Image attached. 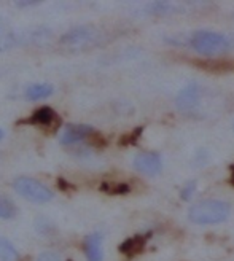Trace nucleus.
<instances>
[{
	"instance_id": "7",
	"label": "nucleus",
	"mask_w": 234,
	"mask_h": 261,
	"mask_svg": "<svg viewBox=\"0 0 234 261\" xmlns=\"http://www.w3.org/2000/svg\"><path fill=\"white\" fill-rule=\"evenodd\" d=\"M102 241L103 238L100 232H93L85 239V253L88 261H103Z\"/></svg>"
},
{
	"instance_id": "17",
	"label": "nucleus",
	"mask_w": 234,
	"mask_h": 261,
	"mask_svg": "<svg viewBox=\"0 0 234 261\" xmlns=\"http://www.w3.org/2000/svg\"><path fill=\"white\" fill-rule=\"evenodd\" d=\"M35 261H61V258L53 252H43V253H40L37 256Z\"/></svg>"
},
{
	"instance_id": "6",
	"label": "nucleus",
	"mask_w": 234,
	"mask_h": 261,
	"mask_svg": "<svg viewBox=\"0 0 234 261\" xmlns=\"http://www.w3.org/2000/svg\"><path fill=\"white\" fill-rule=\"evenodd\" d=\"M59 123L58 115L55 113L53 109L49 107H42L35 110L29 118H25L22 121H19V124H34V126H51L53 123Z\"/></svg>"
},
{
	"instance_id": "12",
	"label": "nucleus",
	"mask_w": 234,
	"mask_h": 261,
	"mask_svg": "<svg viewBox=\"0 0 234 261\" xmlns=\"http://www.w3.org/2000/svg\"><path fill=\"white\" fill-rule=\"evenodd\" d=\"M16 214L15 204H13L5 196H0V218L2 220H10Z\"/></svg>"
},
{
	"instance_id": "20",
	"label": "nucleus",
	"mask_w": 234,
	"mask_h": 261,
	"mask_svg": "<svg viewBox=\"0 0 234 261\" xmlns=\"http://www.w3.org/2000/svg\"><path fill=\"white\" fill-rule=\"evenodd\" d=\"M231 184H232V187H234V167L231 169Z\"/></svg>"
},
{
	"instance_id": "8",
	"label": "nucleus",
	"mask_w": 234,
	"mask_h": 261,
	"mask_svg": "<svg viewBox=\"0 0 234 261\" xmlns=\"http://www.w3.org/2000/svg\"><path fill=\"white\" fill-rule=\"evenodd\" d=\"M199 99V89L198 85L190 83L184 89L180 91V94L177 96V106L180 110H190L196 106V102Z\"/></svg>"
},
{
	"instance_id": "18",
	"label": "nucleus",
	"mask_w": 234,
	"mask_h": 261,
	"mask_svg": "<svg viewBox=\"0 0 234 261\" xmlns=\"http://www.w3.org/2000/svg\"><path fill=\"white\" fill-rule=\"evenodd\" d=\"M194 188H196V184H194V181H190L188 187H185L184 191H181V198H184V199H190V196L194 191Z\"/></svg>"
},
{
	"instance_id": "11",
	"label": "nucleus",
	"mask_w": 234,
	"mask_h": 261,
	"mask_svg": "<svg viewBox=\"0 0 234 261\" xmlns=\"http://www.w3.org/2000/svg\"><path fill=\"white\" fill-rule=\"evenodd\" d=\"M0 261H18V252L15 247L4 238H0Z\"/></svg>"
},
{
	"instance_id": "5",
	"label": "nucleus",
	"mask_w": 234,
	"mask_h": 261,
	"mask_svg": "<svg viewBox=\"0 0 234 261\" xmlns=\"http://www.w3.org/2000/svg\"><path fill=\"white\" fill-rule=\"evenodd\" d=\"M93 133H94V129L86 124H67L59 142L62 145H72V143H78L88 139Z\"/></svg>"
},
{
	"instance_id": "9",
	"label": "nucleus",
	"mask_w": 234,
	"mask_h": 261,
	"mask_svg": "<svg viewBox=\"0 0 234 261\" xmlns=\"http://www.w3.org/2000/svg\"><path fill=\"white\" fill-rule=\"evenodd\" d=\"M148 238H150V232H148V234H137V236H134V238H131V239H127V241H124V242L120 245V252H121V253H126L127 256L137 255V253H140L142 250H144V247H145Z\"/></svg>"
},
{
	"instance_id": "2",
	"label": "nucleus",
	"mask_w": 234,
	"mask_h": 261,
	"mask_svg": "<svg viewBox=\"0 0 234 261\" xmlns=\"http://www.w3.org/2000/svg\"><path fill=\"white\" fill-rule=\"evenodd\" d=\"M191 46L194 51H198L201 55H218L228 49V40L217 32L209 31H199L193 35L191 38Z\"/></svg>"
},
{
	"instance_id": "3",
	"label": "nucleus",
	"mask_w": 234,
	"mask_h": 261,
	"mask_svg": "<svg viewBox=\"0 0 234 261\" xmlns=\"http://www.w3.org/2000/svg\"><path fill=\"white\" fill-rule=\"evenodd\" d=\"M13 188L16 190L18 194H21L24 199L32 201V202H48L53 199V193L48 187L40 184L38 180L29 178V177H19L15 180Z\"/></svg>"
},
{
	"instance_id": "16",
	"label": "nucleus",
	"mask_w": 234,
	"mask_h": 261,
	"mask_svg": "<svg viewBox=\"0 0 234 261\" xmlns=\"http://www.w3.org/2000/svg\"><path fill=\"white\" fill-rule=\"evenodd\" d=\"M142 134V129H136L134 133L131 136H126L124 139H121V145H133V143H136V140L139 139V136Z\"/></svg>"
},
{
	"instance_id": "13",
	"label": "nucleus",
	"mask_w": 234,
	"mask_h": 261,
	"mask_svg": "<svg viewBox=\"0 0 234 261\" xmlns=\"http://www.w3.org/2000/svg\"><path fill=\"white\" fill-rule=\"evenodd\" d=\"M100 190L106 191L109 194H126L129 193V185L127 184H123V181H118V184H110V181H103L100 185Z\"/></svg>"
},
{
	"instance_id": "15",
	"label": "nucleus",
	"mask_w": 234,
	"mask_h": 261,
	"mask_svg": "<svg viewBox=\"0 0 234 261\" xmlns=\"http://www.w3.org/2000/svg\"><path fill=\"white\" fill-rule=\"evenodd\" d=\"M202 69L207 70H218V72H225V70H234V62H198Z\"/></svg>"
},
{
	"instance_id": "19",
	"label": "nucleus",
	"mask_w": 234,
	"mask_h": 261,
	"mask_svg": "<svg viewBox=\"0 0 234 261\" xmlns=\"http://www.w3.org/2000/svg\"><path fill=\"white\" fill-rule=\"evenodd\" d=\"M58 185H59V188L61 190H66V191H69V190H72V185H69L66 180H62V178H59L58 180Z\"/></svg>"
},
{
	"instance_id": "10",
	"label": "nucleus",
	"mask_w": 234,
	"mask_h": 261,
	"mask_svg": "<svg viewBox=\"0 0 234 261\" xmlns=\"http://www.w3.org/2000/svg\"><path fill=\"white\" fill-rule=\"evenodd\" d=\"M55 88L48 85V83H37V85H32L25 89V97L29 100H40V99H46L53 94Z\"/></svg>"
},
{
	"instance_id": "4",
	"label": "nucleus",
	"mask_w": 234,
	"mask_h": 261,
	"mask_svg": "<svg viewBox=\"0 0 234 261\" xmlns=\"http://www.w3.org/2000/svg\"><path fill=\"white\" fill-rule=\"evenodd\" d=\"M134 167L140 174L153 177V175H158L161 172V158L156 153H140L136 156L134 160Z\"/></svg>"
},
{
	"instance_id": "21",
	"label": "nucleus",
	"mask_w": 234,
	"mask_h": 261,
	"mask_svg": "<svg viewBox=\"0 0 234 261\" xmlns=\"http://www.w3.org/2000/svg\"><path fill=\"white\" fill-rule=\"evenodd\" d=\"M2 137H4V130L0 129V140H2Z\"/></svg>"
},
{
	"instance_id": "14",
	"label": "nucleus",
	"mask_w": 234,
	"mask_h": 261,
	"mask_svg": "<svg viewBox=\"0 0 234 261\" xmlns=\"http://www.w3.org/2000/svg\"><path fill=\"white\" fill-rule=\"evenodd\" d=\"M91 37V32L88 29H75L69 32L66 37H62V43H75V42H85Z\"/></svg>"
},
{
	"instance_id": "1",
	"label": "nucleus",
	"mask_w": 234,
	"mask_h": 261,
	"mask_svg": "<svg viewBox=\"0 0 234 261\" xmlns=\"http://www.w3.org/2000/svg\"><path fill=\"white\" fill-rule=\"evenodd\" d=\"M229 204L218 199H205L198 204H194L190 212L188 218L196 225H217L222 223L229 217Z\"/></svg>"
}]
</instances>
